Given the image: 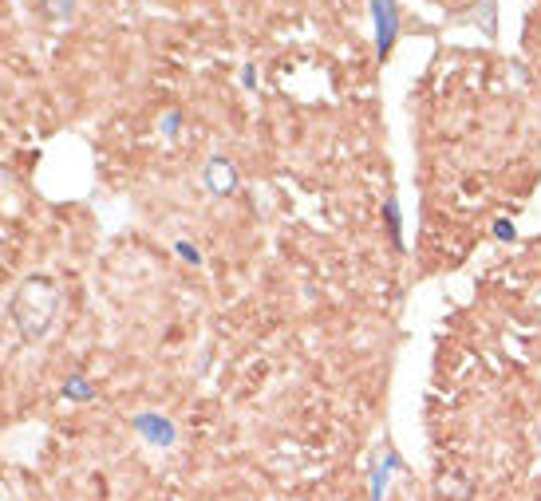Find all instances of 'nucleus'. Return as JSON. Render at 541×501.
<instances>
[{
	"instance_id": "4",
	"label": "nucleus",
	"mask_w": 541,
	"mask_h": 501,
	"mask_svg": "<svg viewBox=\"0 0 541 501\" xmlns=\"http://www.w3.org/2000/svg\"><path fill=\"white\" fill-rule=\"evenodd\" d=\"M206 186H210V194H218V198L237 190V170H233V162H225V158L206 162Z\"/></svg>"
},
{
	"instance_id": "7",
	"label": "nucleus",
	"mask_w": 541,
	"mask_h": 501,
	"mask_svg": "<svg viewBox=\"0 0 541 501\" xmlns=\"http://www.w3.org/2000/svg\"><path fill=\"white\" fill-rule=\"evenodd\" d=\"M387 225H391V241L403 245V225H399V205L395 201H387Z\"/></svg>"
},
{
	"instance_id": "5",
	"label": "nucleus",
	"mask_w": 541,
	"mask_h": 501,
	"mask_svg": "<svg viewBox=\"0 0 541 501\" xmlns=\"http://www.w3.org/2000/svg\"><path fill=\"white\" fill-rule=\"evenodd\" d=\"M40 8L51 24H68L75 16V0H40Z\"/></svg>"
},
{
	"instance_id": "9",
	"label": "nucleus",
	"mask_w": 541,
	"mask_h": 501,
	"mask_svg": "<svg viewBox=\"0 0 541 501\" xmlns=\"http://www.w3.org/2000/svg\"><path fill=\"white\" fill-rule=\"evenodd\" d=\"M174 249H178V257H182V261H190V265H201V253L194 249L190 241H178V245H174Z\"/></svg>"
},
{
	"instance_id": "3",
	"label": "nucleus",
	"mask_w": 541,
	"mask_h": 501,
	"mask_svg": "<svg viewBox=\"0 0 541 501\" xmlns=\"http://www.w3.org/2000/svg\"><path fill=\"white\" fill-rule=\"evenodd\" d=\"M130 426L151 442V446H174V422L162 419V414H135Z\"/></svg>"
},
{
	"instance_id": "8",
	"label": "nucleus",
	"mask_w": 541,
	"mask_h": 501,
	"mask_svg": "<svg viewBox=\"0 0 541 501\" xmlns=\"http://www.w3.org/2000/svg\"><path fill=\"white\" fill-rule=\"evenodd\" d=\"M383 486H387V470H375L371 474V497L368 501H383Z\"/></svg>"
},
{
	"instance_id": "6",
	"label": "nucleus",
	"mask_w": 541,
	"mask_h": 501,
	"mask_svg": "<svg viewBox=\"0 0 541 501\" xmlns=\"http://www.w3.org/2000/svg\"><path fill=\"white\" fill-rule=\"evenodd\" d=\"M63 399L87 402V399H95V387H91V383H83V379H71V383H63Z\"/></svg>"
},
{
	"instance_id": "1",
	"label": "nucleus",
	"mask_w": 541,
	"mask_h": 501,
	"mask_svg": "<svg viewBox=\"0 0 541 501\" xmlns=\"http://www.w3.org/2000/svg\"><path fill=\"white\" fill-rule=\"evenodd\" d=\"M60 300H63L60 284L51 281L48 272H32L28 281L16 288V296H12V324H16L24 343L36 348L48 336L56 316H60Z\"/></svg>"
},
{
	"instance_id": "10",
	"label": "nucleus",
	"mask_w": 541,
	"mask_h": 501,
	"mask_svg": "<svg viewBox=\"0 0 541 501\" xmlns=\"http://www.w3.org/2000/svg\"><path fill=\"white\" fill-rule=\"evenodd\" d=\"M494 233H498L502 241H510V237H514V225H506V221H498V225H494Z\"/></svg>"
},
{
	"instance_id": "11",
	"label": "nucleus",
	"mask_w": 541,
	"mask_h": 501,
	"mask_svg": "<svg viewBox=\"0 0 541 501\" xmlns=\"http://www.w3.org/2000/svg\"><path fill=\"white\" fill-rule=\"evenodd\" d=\"M166 134H170V139L178 134V115H166Z\"/></svg>"
},
{
	"instance_id": "2",
	"label": "nucleus",
	"mask_w": 541,
	"mask_h": 501,
	"mask_svg": "<svg viewBox=\"0 0 541 501\" xmlns=\"http://www.w3.org/2000/svg\"><path fill=\"white\" fill-rule=\"evenodd\" d=\"M371 20H375V56H387L399 36V8L395 0H371Z\"/></svg>"
}]
</instances>
